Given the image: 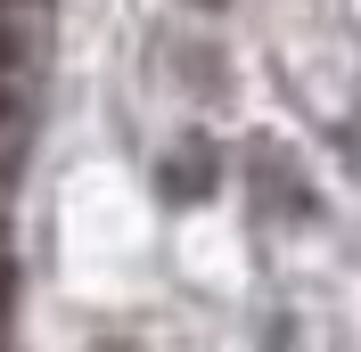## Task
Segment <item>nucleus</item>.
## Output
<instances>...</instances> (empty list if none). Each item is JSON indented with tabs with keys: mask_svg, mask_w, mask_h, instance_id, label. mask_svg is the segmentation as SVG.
Segmentation results:
<instances>
[{
	"mask_svg": "<svg viewBox=\"0 0 361 352\" xmlns=\"http://www.w3.org/2000/svg\"><path fill=\"white\" fill-rule=\"evenodd\" d=\"M0 123H8V99H0Z\"/></svg>",
	"mask_w": 361,
	"mask_h": 352,
	"instance_id": "1",
	"label": "nucleus"
}]
</instances>
